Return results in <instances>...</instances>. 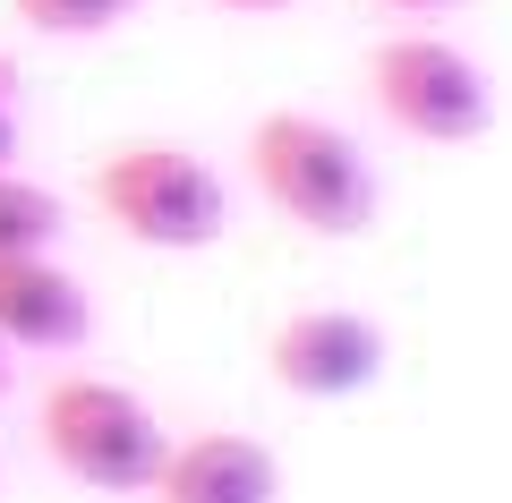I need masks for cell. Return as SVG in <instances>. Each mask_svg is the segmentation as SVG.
<instances>
[{"instance_id": "4", "label": "cell", "mask_w": 512, "mask_h": 503, "mask_svg": "<svg viewBox=\"0 0 512 503\" xmlns=\"http://www.w3.org/2000/svg\"><path fill=\"white\" fill-rule=\"evenodd\" d=\"M367 94L402 137L419 145H470L495 128V86L453 35H427V26H402L367 52Z\"/></svg>"}, {"instance_id": "2", "label": "cell", "mask_w": 512, "mask_h": 503, "mask_svg": "<svg viewBox=\"0 0 512 503\" xmlns=\"http://www.w3.org/2000/svg\"><path fill=\"white\" fill-rule=\"evenodd\" d=\"M35 435L52 452V469L86 495H154L163 452H171V427L154 418V401L120 376H86V367L43 384Z\"/></svg>"}, {"instance_id": "3", "label": "cell", "mask_w": 512, "mask_h": 503, "mask_svg": "<svg viewBox=\"0 0 512 503\" xmlns=\"http://www.w3.org/2000/svg\"><path fill=\"white\" fill-rule=\"evenodd\" d=\"M94 214L154 256H197V248H222V231H231V188L197 145L128 137L94 162Z\"/></svg>"}, {"instance_id": "11", "label": "cell", "mask_w": 512, "mask_h": 503, "mask_svg": "<svg viewBox=\"0 0 512 503\" xmlns=\"http://www.w3.org/2000/svg\"><path fill=\"white\" fill-rule=\"evenodd\" d=\"M376 9H393V18H453L461 0H376Z\"/></svg>"}, {"instance_id": "5", "label": "cell", "mask_w": 512, "mask_h": 503, "mask_svg": "<svg viewBox=\"0 0 512 503\" xmlns=\"http://www.w3.org/2000/svg\"><path fill=\"white\" fill-rule=\"evenodd\" d=\"M265 376L291 401H350L384 376V324L359 307H299L265 333Z\"/></svg>"}, {"instance_id": "10", "label": "cell", "mask_w": 512, "mask_h": 503, "mask_svg": "<svg viewBox=\"0 0 512 503\" xmlns=\"http://www.w3.org/2000/svg\"><path fill=\"white\" fill-rule=\"evenodd\" d=\"M18 137H26V120H18V69L0 60V171H18Z\"/></svg>"}, {"instance_id": "1", "label": "cell", "mask_w": 512, "mask_h": 503, "mask_svg": "<svg viewBox=\"0 0 512 503\" xmlns=\"http://www.w3.org/2000/svg\"><path fill=\"white\" fill-rule=\"evenodd\" d=\"M248 180L308 239H359L376 222V162L325 111H265L248 128Z\"/></svg>"}, {"instance_id": "8", "label": "cell", "mask_w": 512, "mask_h": 503, "mask_svg": "<svg viewBox=\"0 0 512 503\" xmlns=\"http://www.w3.org/2000/svg\"><path fill=\"white\" fill-rule=\"evenodd\" d=\"M60 231H69V205L43 180H26V171H0V265L60 248Z\"/></svg>"}, {"instance_id": "12", "label": "cell", "mask_w": 512, "mask_h": 503, "mask_svg": "<svg viewBox=\"0 0 512 503\" xmlns=\"http://www.w3.org/2000/svg\"><path fill=\"white\" fill-rule=\"evenodd\" d=\"M214 9H231V18H274V9H291V0H214Z\"/></svg>"}, {"instance_id": "13", "label": "cell", "mask_w": 512, "mask_h": 503, "mask_svg": "<svg viewBox=\"0 0 512 503\" xmlns=\"http://www.w3.org/2000/svg\"><path fill=\"white\" fill-rule=\"evenodd\" d=\"M9 376H18V359H9V350H0V393H9Z\"/></svg>"}, {"instance_id": "7", "label": "cell", "mask_w": 512, "mask_h": 503, "mask_svg": "<svg viewBox=\"0 0 512 503\" xmlns=\"http://www.w3.org/2000/svg\"><path fill=\"white\" fill-rule=\"evenodd\" d=\"M154 503H282V461H274V444H256L239 427L171 435Z\"/></svg>"}, {"instance_id": "9", "label": "cell", "mask_w": 512, "mask_h": 503, "mask_svg": "<svg viewBox=\"0 0 512 503\" xmlns=\"http://www.w3.org/2000/svg\"><path fill=\"white\" fill-rule=\"evenodd\" d=\"M146 0H9V18L43 43H94V35H120Z\"/></svg>"}, {"instance_id": "6", "label": "cell", "mask_w": 512, "mask_h": 503, "mask_svg": "<svg viewBox=\"0 0 512 503\" xmlns=\"http://www.w3.org/2000/svg\"><path fill=\"white\" fill-rule=\"evenodd\" d=\"M94 342V290L43 256H9L0 265V350L9 359H69V350Z\"/></svg>"}]
</instances>
